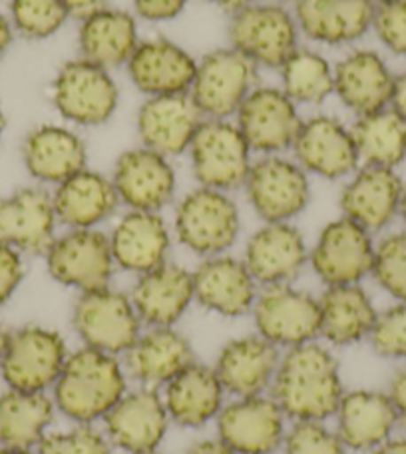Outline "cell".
I'll use <instances>...</instances> for the list:
<instances>
[{"mask_svg": "<svg viewBox=\"0 0 406 454\" xmlns=\"http://www.w3.org/2000/svg\"><path fill=\"white\" fill-rule=\"evenodd\" d=\"M345 395L339 361L329 347L303 343L287 348L271 383V396L293 420H327Z\"/></svg>", "mask_w": 406, "mask_h": 454, "instance_id": "obj_1", "label": "cell"}, {"mask_svg": "<svg viewBox=\"0 0 406 454\" xmlns=\"http://www.w3.org/2000/svg\"><path fill=\"white\" fill-rule=\"evenodd\" d=\"M128 372L116 355L82 347L70 353L52 387V401L74 423L94 425L128 391Z\"/></svg>", "mask_w": 406, "mask_h": 454, "instance_id": "obj_2", "label": "cell"}, {"mask_svg": "<svg viewBox=\"0 0 406 454\" xmlns=\"http://www.w3.org/2000/svg\"><path fill=\"white\" fill-rule=\"evenodd\" d=\"M241 215L230 192L203 188L185 193L176 207L174 233L185 249L201 257L222 255L239 238Z\"/></svg>", "mask_w": 406, "mask_h": 454, "instance_id": "obj_3", "label": "cell"}, {"mask_svg": "<svg viewBox=\"0 0 406 454\" xmlns=\"http://www.w3.org/2000/svg\"><path fill=\"white\" fill-rule=\"evenodd\" d=\"M72 325L84 347L124 355L142 333V321L129 295L110 286L84 291L72 309Z\"/></svg>", "mask_w": 406, "mask_h": 454, "instance_id": "obj_4", "label": "cell"}, {"mask_svg": "<svg viewBox=\"0 0 406 454\" xmlns=\"http://www.w3.org/2000/svg\"><path fill=\"white\" fill-rule=\"evenodd\" d=\"M188 153L199 185L222 192H231L246 184L254 164L249 144L231 120H203Z\"/></svg>", "mask_w": 406, "mask_h": 454, "instance_id": "obj_5", "label": "cell"}, {"mask_svg": "<svg viewBox=\"0 0 406 454\" xmlns=\"http://www.w3.org/2000/svg\"><path fill=\"white\" fill-rule=\"evenodd\" d=\"M52 102L76 126H102L118 110L120 88L108 68L80 59L62 64L52 80Z\"/></svg>", "mask_w": 406, "mask_h": 454, "instance_id": "obj_6", "label": "cell"}, {"mask_svg": "<svg viewBox=\"0 0 406 454\" xmlns=\"http://www.w3.org/2000/svg\"><path fill=\"white\" fill-rule=\"evenodd\" d=\"M230 44L257 67L281 68L299 48V27L295 14L273 3H251L233 12Z\"/></svg>", "mask_w": 406, "mask_h": 454, "instance_id": "obj_7", "label": "cell"}, {"mask_svg": "<svg viewBox=\"0 0 406 454\" xmlns=\"http://www.w3.org/2000/svg\"><path fill=\"white\" fill-rule=\"evenodd\" d=\"M68 355L66 340L59 331L27 325L8 335L0 372L8 388L46 393L60 377Z\"/></svg>", "mask_w": 406, "mask_h": 454, "instance_id": "obj_8", "label": "cell"}, {"mask_svg": "<svg viewBox=\"0 0 406 454\" xmlns=\"http://www.w3.org/2000/svg\"><path fill=\"white\" fill-rule=\"evenodd\" d=\"M257 88V64L235 48H217L198 62L190 88L203 118L230 120Z\"/></svg>", "mask_w": 406, "mask_h": 454, "instance_id": "obj_9", "label": "cell"}, {"mask_svg": "<svg viewBox=\"0 0 406 454\" xmlns=\"http://www.w3.org/2000/svg\"><path fill=\"white\" fill-rule=\"evenodd\" d=\"M243 185L251 207L263 222H291L311 200L308 174L295 160L279 153L254 161Z\"/></svg>", "mask_w": 406, "mask_h": 454, "instance_id": "obj_10", "label": "cell"}, {"mask_svg": "<svg viewBox=\"0 0 406 454\" xmlns=\"http://www.w3.org/2000/svg\"><path fill=\"white\" fill-rule=\"evenodd\" d=\"M251 313L257 333L279 348L311 343L319 337V299L291 283L263 287Z\"/></svg>", "mask_w": 406, "mask_h": 454, "instance_id": "obj_11", "label": "cell"}, {"mask_svg": "<svg viewBox=\"0 0 406 454\" xmlns=\"http://www.w3.org/2000/svg\"><path fill=\"white\" fill-rule=\"evenodd\" d=\"M44 257L52 279L80 294L110 286L116 270L108 235L98 230H68L54 238Z\"/></svg>", "mask_w": 406, "mask_h": 454, "instance_id": "obj_12", "label": "cell"}, {"mask_svg": "<svg viewBox=\"0 0 406 454\" xmlns=\"http://www.w3.org/2000/svg\"><path fill=\"white\" fill-rule=\"evenodd\" d=\"M375 241L371 231L347 217L327 223L308 251V263L324 286L361 283L372 270Z\"/></svg>", "mask_w": 406, "mask_h": 454, "instance_id": "obj_13", "label": "cell"}, {"mask_svg": "<svg viewBox=\"0 0 406 454\" xmlns=\"http://www.w3.org/2000/svg\"><path fill=\"white\" fill-rule=\"evenodd\" d=\"M285 412L273 396H235L217 415V433L238 454H273L283 447Z\"/></svg>", "mask_w": 406, "mask_h": 454, "instance_id": "obj_14", "label": "cell"}, {"mask_svg": "<svg viewBox=\"0 0 406 454\" xmlns=\"http://www.w3.org/2000/svg\"><path fill=\"white\" fill-rule=\"evenodd\" d=\"M301 121L297 104L273 86H257L235 114V124L251 152L263 156L293 148Z\"/></svg>", "mask_w": 406, "mask_h": 454, "instance_id": "obj_15", "label": "cell"}, {"mask_svg": "<svg viewBox=\"0 0 406 454\" xmlns=\"http://www.w3.org/2000/svg\"><path fill=\"white\" fill-rule=\"evenodd\" d=\"M102 420L113 447L129 454H144L158 450L168 431L169 415L158 388L140 385L121 395Z\"/></svg>", "mask_w": 406, "mask_h": 454, "instance_id": "obj_16", "label": "cell"}, {"mask_svg": "<svg viewBox=\"0 0 406 454\" xmlns=\"http://www.w3.org/2000/svg\"><path fill=\"white\" fill-rule=\"evenodd\" d=\"M120 204L140 212H160L176 193V169L169 158L150 148L121 153L112 174Z\"/></svg>", "mask_w": 406, "mask_h": 454, "instance_id": "obj_17", "label": "cell"}, {"mask_svg": "<svg viewBox=\"0 0 406 454\" xmlns=\"http://www.w3.org/2000/svg\"><path fill=\"white\" fill-rule=\"evenodd\" d=\"M293 152L295 161L307 174H315L324 180L351 176L361 161L351 128L327 114L301 121Z\"/></svg>", "mask_w": 406, "mask_h": 454, "instance_id": "obj_18", "label": "cell"}, {"mask_svg": "<svg viewBox=\"0 0 406 454\" xmlns=\"http://www.w3.org/2000/svg\"><path fill=\"white\" fill-rule=\"evenodd\" d=\"M59 217L52 193L38 185H28L0 198V243L20 254L44 255L56 238Z\"/></svg>", "mask_w": 406, "mask_h": 454, "instance_id": "obj_19", "label": "cell"}, {"mask_svg": "<svg viewBox=\"0 0 406 454\" xmlns=\"http://www.w3.org/2000/svg\"><path fill=\"white\" fill-rule=\"evenodd\" d=\"M257 286L293 283L308 262L303 233L291 222H265L251 235L243 255Z\"/></svg>", "mask_w": 406, "mask_h": 454, "instance_id": "obj_20", "label": "cell"}, {"mask_svg": "<svg viewBox=\"0 0 406 454\" xmlns=\"http://www.w3.org/2000/svg\"><path fill=\"white\" fill-rule=\"evenodd\" d=\"M203 114L190 94L150 96L137 110L136 126L144 148L172 158L190 150Z\"/></svg>", "mask_w": 406, "mask_h": 454, "instance_id": "obj_21", "label": "cell"}, {"mask_svg": "<svg viewBox=\"0 0 406 454\" xmlns=\"http://www.w3.org/2000/svg\"><path fill=\"white\" fill-rule=\"evenodd\" d=\"M128 76L137 90L150 96L190 94L198 60L183 46L168 38L140 40L126 62Z\"/></svg>", "mask_w": 406, "mask_h": 454, "instance_id": "obj_22", "label": "cell"}, {"mask_svg": "<svg viewBox=\"0 0 406 454\" xmlns=\"http://www.w3.org/2000/svg\"><path fill=\"white\" fill-rule=\"evenodd\" d=\"M193 275L196 301L223 317H241L254 309L259 286L243 259L233 255L203 257Z\"/></svg>", "mask_w": 406, "mask_h": 454, "instance_id": "obj_23", "label": "cell"}, {"mask_svg": "<svg viewBox=\"0 0 406 454\" xmlns=\"http://www.w3.org/2000/svg\"><path fill=\"white\" fill-rule=\"evenodd\" d=\"M116 267L142 275L168 262L172 233L160 212L129 209L108 235Z\"/></svg>", "mask_w": 406, "mask_h": 454, "instance_id": "obj_24", "label": "cell"}, {"mask_svg": "<svg viewBox=\"0 0 406 454\" xmlns=\"http://www.w3.org/2000/svg\"><path fill=\"white\" fill-rule=\"evenodd\" d=\"M404 185L393 168L364 166L340 192V209L347 220L367 231H380L399 215Z\"/></svg>", "mask_w": 406, "mask_h": 454, "instance_id": "obj_25", "label": "cell"}, {"mask_svg": "<svg viewBox=\"0 0 406 454\" xmlns=\"http://www.w3.org/2000/svg\"><path fill=\"white\" fill-rule=\"evenodd\" d=\"M129 299L137 317L148 327H174L196 301L193 275L182 265L166 262L137 275Z\"/></svg>", "mask_w": 406, "mask_h": 454, "instance_id": "obj_26", "label": "cell"}, {"mask_svg": "<svg viewBox=\"0 0 406 454\" xmlns=\"http://www.w3.org/2000/svg\"><path fill=\"white\" fill-rule=\"evenodd\" d=\"M279 361V347L255 333L225 343L217 355L214 369L225 393L251 396L263 395L267 388H271Z\"/></svg>", "mask_w": 406, "mask_h": 454, "instance_id": "obj_27", "label": "cell"}, {"mask_svg": "<svg viewBox=\"0 0 406 454\" xmlns=\"http://www.w3.org/2000/svg\"><path fill=\"white\" fill-rule=\"evenodd\" d=\"M375 19L372 0H297L299 32L327 46L353 44L367 35Z\"/></svg>", "mask_w": 406, "mask_h": 454, "instance_id": "obj_28", "label": "cell"}, {"mask_svg": "<svg viewBox=\"0 0 406 454\" xmlns=\"http://www.w3.org/2000/svg\"><path fill=\"white\" fill-rule=\"evenodd\" d=\"M394 76L383 56L367 48L348 52L335 67V94L356 116L391 106Z\"/></svg>", "mask_w": 406, "mask_h": 454, "instance_id": "obj_29", "label": "cell"}, {"mask_svg": "<svg viewBox=\"0 0 406 454\" xmlns=\"http://www.w3.org/2000/svg\"><path fill=\"white\" fill-rule=\"evenodd\" d=\"M52 204L59 223L68 230H96L120 206L112 177L84 168L56 185Z\"/></svg>", "mask_w": 406, "mask_h": 454, "instance_id": "obj_30", "label": "cell"}, {"mask_svg": "<svg viewBox=\"0 0 406 454\" xmlns=\"http://www.w3.org/2000/svg\"><path fill=\"white\" fill-rule=\"evenodd\" d=\"M337 434L345 449L375 450L391 439L399 425L388 393L372 388H355L343 395L335 411Z\"/></svg>", "mask_w": 406, "mask_h": 454, "instance_id": "obj_31", "label": "cell"}, {"mask_svg": "<svg viewBox=\"0 0 406 454\" xmlns=\"http://www.w3.org/2000/svg\"><path fill=\"white\" fill-rule=\"evenodd\" d=\"M124 369L144 387H166L177 372L193 363L190 340L174 327L142 331L124 353Z\"/></svg>", "mask_w": 406, "mask_h": 454, "instance_id": "obj_32", "label": "cell"}, {"mask_svg": "<svg viewBox=\"0 0 406 454\" xmlns=\"http://www.w3.org/2000/svg\"><path fill=\"white\" fill-rule=\"evenodd\" d=\"M86 144L74 129L43 124L30 129L22 144V160L36 182L54 184L68 180L86 168Z\"/></svg>", "mask_w": 406, "mask_h": 454, "instance_id": "obj_33", "label": "cell"}, {"mask_svg": "<svg viewBox=\"0 0 406 454\" xmlns=\"http://www.w3.org/2000/svg\"><path fill=\"white\" fill-rule=\"evenodd\" d=\"M169 420L185 428H199L217 419L223 409L225 388L214 367L193 361L164 387Z\"/></svg>", "mask_w": 406, "mask_h": 454, "instance_id": "obj_34", "label": "cell"}, {"mask_svg": "<svg viewBox=\"0 0 406 454\" xmlns=\"http://www.w3.org/2000/svg\"><path fill=\"white\" fill-rule=\"evenodd\" d=\"M319 337L335 347H348L369 339L377 321V309L359 283L331 286L319 297Z\"/></svg>", "mask_w": 406, "mask_h": 454, "instance_id": "obj_35", "label": "cell"}, {"mask_svg": "<svg viewBox=\"0 0 406 454\" xmlns=\"http://www.w3.org/2000/svg\"><path fill=\"white\" fill-rule=\"evenodd\" d=\"M137 44L140 38H137L136 20L126 11L102 8L80 22V56L102 68L112 70L126 64Z\"/></svg>", "mask_w": 406, "mask_h": 454, "instance_id": "obj_36", "label": "cell"}, {"mask_svg": "<svg viewBox=\"0 0 406 454\" xmlns=\"http://www.w3.org/2000/svg\"><path fill=\"white\" fill-rule=\"evenodd\" d=\"M52 396L35 391L8 388L0 395V444L32 449L44 439L54 420Z\"/></svg>", "mask_w": 406, "mask_h": 454, "instance_id": "obj_37", "label": "cell"}, {"mask_svg": "<svg viewBox=\"0 0 406 454\" xmlns=\"http://www.w3.org/2000/svg\"><path fill=\"white\" fill-rule=\"evenodd\" d=\"M351 134L364 166L394 169L406 158V120L391 106L356 118Z\"/></svg>", "mask_w": 406, "mask_h": 454, "instance_id": "obj_38", "label": "cell"}, {"mask_svg": "<svg viewBox=\"0 0 406 454\" xmlns=\"http://www.w3.org/2000/svg\"><path fill=\"white\" fill-rule=\"evenodd\" d=\"M281 90L295 104H321L335 92V68L321 52L299 46L281 64Z\"/></svg>", "mask_w": 406, "mask_h": 454, "instance_id": "obj_39", "label": "cell"}, {"mask_svg": "<svg viewBox=\"0 0 406 454\" xmlns=\"http://www.w3.org/2000/svg\"><path fill=\"white\" fill-rule=\"evenodd\" d=\"M68 16L62 0H11L12 28L30 40L51 38Z\"/></svg>", "mask_w": 406, "mask_h": 454, "instance_id": "obj_40", "label": "cell"}, {"mask_svg": "<svg viewBox=\"0 0 406 454\" xmlns=\"http://www.w3.org/2000/svg\"><path fill=\"white\" fill-rule=\"evenodd\" d=\"M372 278L396 301H406V231L391 233L375 246Z\"/></svg>", "mask_w": 406, "mask_h": 454, "instance_id": "obj_41", "label": "cell"}, {"mask_svg": "<svg viewBox=\"0 0 406 454\" xmlns=\"http://www.w3.org/2000/svg\"><path fill=\"white\" fill-rule=\"evenodd\" d=\"M38 454H112V442L94 425L76 423L60 433H46L38 442Z\"/></svg>", "mask_w": 406, "mask_h": 454, "instance_id": "obj_42", "label": "cell"}, {"mask_svg": "<svg viewBox=\"0 0 406 454\" xmlns=\"http://www.w3.org/2000/svg\"><path fill=\"white\" fill-rule=\"evenodd\" d=\"M285 454H345V444L337 431L324 420H295L283 439Z\"/></svg>", "mask_w": 406, "mask_h": 454, "instance_id": "obj_43", "label": "cell"}, {"mask_svg": "<svg viewBox=\"0 0 406 454\" xmlns=\"http://www.w3.org/2000/svg\"><path fill=\"white\" fill-rule=\"evenodd\" d=\"M369 340L385 359L406 361V301H396L377 315Z\"/></svg>", "mask_w": 406, "mask_h": 454, "instance_id": "obj_44", "label": "cell"}, {"mask_svg": "<svg viewBox=\"0 0 406 454\" xmlns=\"http://www.w3.org/2000/svg\"><path fill=\"white\" fill-rule=\"evenodd\" d=\"M372 28L388 51L406 56V0H391L375 6Z\"/></svg>", "mask_w": 406, "mask_h": 454, "instance_id": "obj_45", "label": "cell"}, {"mask_svg": "<svg viewBox=\"0 0 406 454\" xmlns=\"http://www.w3.org/2000/svg\"><path fill=\"white\" fill-rule=\"evenodd\" d=\"M24 279L22 254L0 243V307L11 299Z\"/></svg>", "mask_w": 406, "mask_h": 454, "instance_id": "obj_46", "label": "cell"}, {"mask_svg": "<svg viewBox=\"0 0 406 454\" xmlns=\"http://www.w3.org/2000/svg\"><path fill=\"white\" fill-rule=\"evenodd\" d=\"M188 0H134L136 12L140 19L150 22L172 20L183 12Z\"/></svg>", "mask_w": 406, "mask_h": 454, "instance_id": "obj_47", "label": "cell"}, {"mask_svg": "<svg viewBox=\"0 0 406 454\" xmlns=\"http://www.w3.org/2000/svg\"><path fill=\"white\" fill-rule=\"evenodd\" d=\"M388 396L393 401L396 420H399V425L406 431V367L393 377L391 387H388Z\"/></svg>", "mask_w": 406, "mask_h": 454, "instance_id": "obj_48", "label": "cell"}, {"mask_svg": "<svg viewBox=\"0 0 406 454\" xmlns=\"http://www.w3.org/2000/svg\"><path fill=\"white\" fill-rule=\"evenodd\" d=\"M62 3L66 6L68 14L76 16L80 20L105 8V0H62Z\"/></svg>", "mask_w": 406, "mask_h": 454, "instance_id": "obj_49", "label": "cell"}, {"mask_svg": "<svg viewBox=\"0 0 406 454\" xmlns=\"http://www.w3.org/2000/svg\"><path fill=\"white\" fill-rule=\"evenodd\" d=\"M391 108L399 114L402 120H406V70L401 72L399 76H394Z\"/></svg>", "mask_w": 406, "mask_h": 454, "instance_id": "obj_50", "label": "cell"}, {"mask_svg": "<svg viewBox=\"0 0 406 454\" xmlns=\"http://www.w3.org/2000/svg\"><path fill=\"white\" fill-rule=\"evenodd\" d=\"M188 454H238V452L227 447L222 439H207L193 444V447L188 450Z\"/></svg>", "mask_w": 406, "mask_h": 454, "instance_id": "obj_51", "label": "cell"}, {"mask_svg": "<svg viewBox=\"0 0 406 454\" xmlns=\"http://www.w3.org/2000/svg\"><path fill=\"white\" fill-rule=\"evenodd\" d=\"M12 36H14L12 22L0 12V56H3L8 51V46L12 44Z\"/></svg>", "mask_w": 406, "mask_h": 454, "instance_id": "obj_52", "label": "cell"}, {"mask_svg": "<svg viewBox=\"0 0 406 454\" xmlns=\"http://www.w3.org/2000/svg\"><path fill=\"white\" fill-rule=\"evenodd\" d=\"M372 454H406V439H388L372 450Z\"/></svg>", "mask_w": 406, "mask_h": 454, "instance_id": "obj_53", "label": "cell"}, {"mask_svg": "<svg viewBox=\"0 0 406 454\" xmlns=\"http://www.w3.org/2000/svg\"><path fill=\"white\" fill-rule=\"evenodd\" d=\"M209 4H215L219 8H223V11H231V12H238L241 11L243 6H247L254 3V0H206Z\"/></svg>", "mask_w": 406, "mask_h": 454, "instance_id": "obj_54", "label": "cell"}, {"mask_svg": "<svg viewBox=\"0 0 406 454\" xmlns=\"http://www.w3.org/2000/svg\"><path fill=\"white\" fill-rule=\"evenodd\" d=\"M8 331L0 325V363H3V356H4V351H6V343H8Z\"/></svg>", "mask_w": 406, "mask_h": 454, "instance_id": "obj_55", "label": "cell"}, {"mask_svg": "<svg viewBox=\"0 0 406 454\" xmlns=\"http://www.w3.org/2000/svg\"><path fill=\"white\" fill-rule=\"evenodd\" d=\"M0 454H32L30 449H16V447H4L0 444Z\"/></svg>", "mask_w": 406, "mask_h": 454, "instance_id": "obj_56", "label": "cell"}, {"mask_svg": "<svg viewBox=\"0 0 406 454\" xmlns=\"http://www.w3.org/2000/svg\"><path fill=\"white\" fill-rule=\"evenodd\" d=\"M399 215H401V220H402V223H404V231H406V188H404V192H402V198H401Z\"/></svg>", "mask_w": 406, "mask_h": 454, "instance_id": "obj_57", "label": "cell"}, {"mask_svg": "<svg viewBox=\"0 0 406 454\" xmlns=\"http://www.w3.org/2000/svg\"><path fill=\"white\" fill-rule=\"evenodd\" d=\"M4 126H6V118H4V112H3V108H0V137H3Z\"/></svg>", "mask_w": 406, "mask_h": 454, "instance_id": "obj_58", "label": "cell"}, {"mask_svg": "<svg viewBox=\"0 0 406 454\" xmlns=\"http://www.w3.org/2000/svg\"><path fill=\"white\" fill-rule=\"evenodd\" d=\"M372 3H379V4H383V3H391V0H372Z\"/></svg>", "mask_w": 406, "mask_h": 454, "instance_id": "obj_59", "label": "cell"}, {"mask_svg": "<svg viewBox=\"0 0 406 454\" xmlns=\"http://www.w3.org/2000/svg\"><path fill=\"white\" fill-rule=\"evenodd\" d=\"M144 454H160L158 450H152V452H144Z\"/></svg>", "mask_w": 406, "mask_h": 454, "instance_id": "obj_60", "label": "cell"}]
</instances>
